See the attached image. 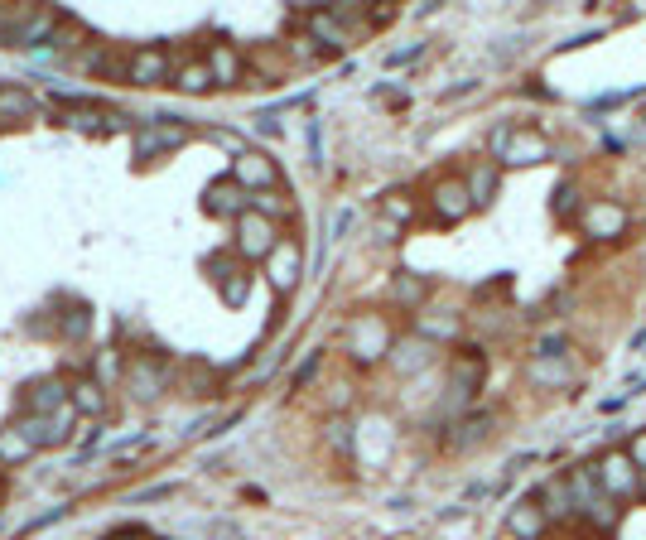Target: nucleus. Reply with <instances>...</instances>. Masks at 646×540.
<instances>
[{
	"instance_id": "5701e85b",
	"label": "nucleus",
	"mask_w": 646,
	"mask_h": 540,
	"mask_svg": "<svg viewBox=\"0 0 646 540\" xmlns=\"http://www.w3.org/2000/svg\"><path fill=\"white\" fill-rule=\"evenodd\" d=\"M507 526H512V536H516V540H540V536H545V526H550V521L540 516L536 502H516L512 516H507Z\"/></svg>"
},
{
	"instance_id": "c85d7f7f",
	"label": "nucleus",
	"mask_w": 646,
	"mask_h": 540,
	"mask_svg": "<svg viewBox=\"0 0 646 540\" xmlns=\"http://www.w3.org/2000/svg\"><path fill=\"white\" fill-rule=\"evenodd\" d=\"M487 430H492V415H487V410H483V415H468V420H463V434H458L454 444H458V449H468V444H483Z\"/></svg>"
},
{
	"instance_id": "f3484780",
	"label": "nucleus",
	"mask_w": 646,
	"mask_h": 540,
	"mask_svg": "<svg viewBox=\"0 0 646 540\" xmlns=\"http://www.w3.org/2000/svg\"><path fill=\"white\" fill-rule=\"evenodd\" d=\"M497 184H502L497 160H478L473 169H468V179H463V189H468V198H473V208H487V203L497 198Z\"/></svg>"
},
{
	"instance_id": "423d86ee",
	"label": "nucleus",
	"mask_w": 646,
	"mask_h": 540,
	"mask_svg": "<svg viewBox=\"0 0 646 540\" xmlns=\"http://www.w3.org/2000/svg\"><path fill=\"white\" fill-rule=\"evenodd\" d=\"M579 227L589 232L593 242H618V237H627V227H632V213L622 208L618 198H593L589 208H584V217H579Z\"/></svg>"
},
{
	"instance_id": "e433bc0d",
	"label": "nucleus",
	"mask_w": 646,
	"mask_h": 540,
	"mask_svg": "<svg viewBox=\"0 0 646 540\" xmlns=\"http://www.w3.org/2000/svg\"><path fill=\"white\" fill-rule=\"evenodd\" d=\"M314 372H319V352H314V357H309V362H304V367L295 372V386H304V381L314 377Z\"/></svg>"
},
{
	"instance_id": "7ed1b4c3",
	"label": "nucleus",
	"mask_w": 646,
	"mask_h": 540,
	"mask_svg": "<svg viewBox=\"0 0 646 540\" xmlns=\"http://www.w3.org/2000/svg\"><path fill=\"white\" fill-rule=\"evenodd\" d=\"M492 155L502 164H540L550 160V140L531 126H497L492 131Z\"/></svg>"
},
{
	"instance_id": "393cba45",
	"label": "nucleus",
	"mask_w": 646,
	"mask_h": 540,
	"mask_svg": "<svg viewBox=\"0 0 646 540\" xmlns=\"http://www.w3.org/2000/svg\"><path fill=\"white\" fill-rule=\"evenodd\" d=\"M63 405H68V391H63V381H34V386H29V410H34V415H54V410H63Z\"/></svg>"
},
{
	"instance_id": "dca6fc26",
	"label": "nucleus",
	"mask_w": 646,
	"mask_h": 540,
	"mask_svg": "<svg viewBox=\"0 0 646 540\" xmlns=\"http://www.w3.org/2000/svg\"><path fill=\"white\" fill-rule=\"evenodd\" d=\"M164 381H169V372H164L155 357H140V362H131V372H126V386H131L135 401H155L164 391Z\"/></svg>"
},
{
	"instance_id": "a878e982",
	"label": "nucleus",
	"mask_w": 646,
	"mask_h": 540,
	"mask_svg": "<svg viewBox=\"0 0 646 540\" xmlns=\"http://www.w3.org/2000/svg\"><path fill=\"white\" fill-rule=\"evenodd\" d=\"M309 34H314V39H323L328 49H348V29L338 25L328 10H314V15H309Z\"/></svg>"
},
{
	"instance_id": "412c9836",
	"label": "nucleus",
	"mask_w": 646,
	"mask_h": 540,
	"mask_svg": "<svg viewBox=\"0 0 646 540\" xmlns=\"http://www.w3.org/2000/svg\"><path fill=\"white\" fill-rule=\"evenodd\" d=\"M68 405H73V415H107V391H102V381L82 377L78 386L68 391Z\"/></svg>"
},
{
	"instance_id": "c756f323",
	"label": "nucleus",
	"mask_w": 646,
	"mask_h": 540,
	"mask_svg": "<svg viewBox=\"0 0 646 540\" xmlns=\"http://www.w3.org/2000/svg\"><path fill=\"white\" fill-rule=\"evenodd\" d=\"M217 285H222V299H227V304H246V295H251V285H246V275H242V270L222 275Z\"/></svg>"
},
{
	"instance_id": "39448f33",
	"label": "nucleus",
	"mask_w": 646,
	"mask_h": 540,
	"mask_svg": "<svg viewBox=\"0 0 646 540\" xmlns=\"http://www.w3.org/2000/svg\"><path fill=\"white\" fill-rule=\"evenodd\" d=\"M348 352H352V362H357V367H372L377 357H386V352H391V328H386V319H381V314H362V319H352Z\"/></svg>"
},
{
	"instance_id": "aec40b11",
	"label": "nucleus",
	"mask_w": 646,
	"mask_h": 540,
	"mask_svg": "<svg viewBox=\"0 0 646 540\" xmlns=\"http://www.w3.org/2000/svg\"><path fill=\"white\" fill-rule=\"evenodd\" d=\"M39 111V97L20 87V82H10V87H0V121H29Z\"/></svg>"
},
{
	"instance_id": "f8f14e48",
	"label": "nucleus",
	"mask_w": 646,
	"mask_h": 540,
	"mask_svg": "<svg viewBox=\"0 0 646 540\" xmlns=\"http://www.w3.org/2000/svg\"><path fill=\"white\" fill-rule=\"evenodd\" d=\"M275 179H280V174H275V164H270L261 150H242L237 164H232V184H242L246 193H270Z\"/></svg>"
},
{
	"instance_id": "b1692460",
	"label": "nucleus",
	"mask_w": 646,
	"mask_h": 540,
	"mask_svg": "<svg viewBox=\"0 0 646 540\" xmlns=\"http://www.w3.org/2000/svg\"><path fill=\"white\" fill-rule=\"evenodd\" d=\"M203 63H208L213 82H222V87H232V82L242 78V58H237V49H232V44H213Z\"/></svg>"
},
{
	"instance_id": "20e7f679",
	"label": "nucleus",
	"mask_w": 646,
	"mask_h": 540,
	"mask_svg": "<svg viewBox=\"0 0 646 540\" xmlns=\"http://www.w3.org/2000/svg\"><path fill=\"white\" fill-rule=\"evenodd\" d=\"M593 478H598V487H603L613 502H632V497H642V473L632 468V459H627L622 449H608L603 459L593 463Z\"/></svg>"
},
{
	"instance_id": "bb28decb",
	"label": "nucleus",
	"mask_w": 646,
	"mask_h": 540,
	"mask_svg": "<svg viewBox=\"0 0 646 540\" xmlns=\"http://www.w3.org/2000/svg\"><path fill=\"white\" fill-rule=\"evenodd\" d=\"M25 459H34V444H29L15 425H10V430H0V463L10 468V463H25Z\"/></svg>"
},
{
	"instance_id": "2f4dec72",
	"label": "nucleus",
	"mask_w": 646,
	"mask_h": 540,
	"mask_svg": "<svg viewBox=\"0 0 646 540\" xmlns=\"http://www.w3.org/2000/svg\"><path fill=\"white\" fill-rule=\"evenodd\" d=\"M410 213H415V208H410V198H405V193H391V198H386V222H410Z\"/></svg>"
},
{
	"instance_id": "2eb2a0df",
	"label": "nucleus",
	"mask_w": 646,
	"mask_h": 540,
	"mask_svg": "<svg viewBox=\"0 0 646 540\" xmlns=\"http://www.w3.org/2000/svg\"><path fill=\"white\" fill-rule=\"evenodd\" d=\"M458 333H463V314L454 309H439V314H415V338H425V343H454Z\"/></svg>"
},
{
	"instance_id": "ddd939ff",
	"label": "nucleus",
	"mask_w": 646,
	"mask_h": 540,
	"mask_svg": "<svg viewBox=\"0 0 646 540\" xmlns=\"http://www.w3.org/2000/svg\"><path fill=\"white\" fill-rule=\"evenodd\" d=\"M126 82H135V87H160V82H169V54L164 49H135L131 63H126Z\"/></svg>"
},
{
	"instance_id": "7c9ffc66",
	"label": "nucleus",
	"mask_w": 646,
	"mask_h": 540,
	"mask_svg": "<svg viewBox=\"0 0 646 540\" xmlns=\"http://www.w3.org/2000/svg\"><path fill=\"white\" fill-rule=\"evenodd\" d=\"M328 444H333L338 454H348L352 449V425L348 420H328Z\"/></svg>"
},
{
	"instance_id": "6ab92c4d",
	"label": "nucleus",
	"mask_w": 646,
	"mask_h": 540,
	"mask_svg": "<svg viewBox=\"0 0 646 540\" xmlns=\"http://www.w3.org/2000/svg\"><path fill=\"white\" fill-rule=\"evenodd\" d=\"M540 516L545 521H574V497H569L565 478H550L540 487Z\"/></svg>"
},
{
	"instance_id": "c9c22d12",
	"label": "nucleus",
	"mask_w": 646,
	"mask_h": 540,
	"mask_svg": "<svg viewBox=\"0 0 646 540\" xmlns=\"http://www.w3.org/2000/svg\"><path fill=\"white\" fill-rule=\"evenodd\" d=\"M425 54V44H410V49H396V54H386V68H401V63H410V58Z\"/></svg>"
},
{
	"instance_id": "6e6552de",
	"label": "nucleus",
	"mask_w": 646,
	"mask_h": 540,
	"mask_svg": "<svg viewBox=\"0 0 646 540\" xmlns=\"http://www.w3.org/2000/svg\"><path fill=\"white\" fill-rule=\"evenodd\" d=\"M189 140V126H179L174 116L169 121H155V126H140L135 131V160H160L169 150H179Z\"/></svg>"
},
{
	"instance_id": "0eeeda50",
	"label": "nucleus",
	"mask_w": 646,
	"mask_h": 540,
	"mask_svg": "<svg viewBox=\"0 0 646 540\" xmlns=\"http://www.w3.org/2000/svg\"><path fill=\"white\" fill-rule=\"evenodd\" d=\"M275 242H280V232H275L270 217L251 213V208L237 217V256L242 261H266L270 251H275Z\"/></svg>"
},
{
	"instance_id": "473e14b6",
	"label": "nucleus",
	"mask_w": 646,
	"mask_h": 540,
	"mask_svg": "<svg viewBox=\"0 0 646 540\" xmlns=\"http://www.w3.org/2000/svg\"><path fill=\"white\" fill-rule=\"evenodd\" d=\"M574 203H579V189H574V184H560L550 208H555V217H569V213H574Z\"/></svg>"
},
{
	"instance_id": "f03ea898",
	"label": "nucleus",
	"mask_w": 646,
	"mask_h": 540,
	"mask_svg": "<svg viewBox=\"0 0 646 540\" xmlns=\"http://www.w3.org/2000/svg\"><path fill=\"white\" fill-rule=\"evenodd\" d=\"M483 386V352L478 348H463L454 362V372H449V391H444V405H439V425H449L454 415H463L468 405H473V391Z\"/></svg>"
},
{
	"instance_id": "4be33fe9",
	"label": "nucleus",
	"mask_w": 646,
	"mask_h": 540,
	"mask_svg": "<svg viewBox=\"0 0 646 540\" xmlns=\"http://www.w3.org/2000/svg\"><path fill=\"white\" fill-rule=\"evenodd\" d=\"M391 299H396L401 309H425V299H430V280H425V275H410V270H401V275L391 280Z\"/></svg>"
},
{
	"instance_id": "9d476101",
	"label": "nucleus",
	"mask_w": 646,
	"mask_h": 540,
	"mask_svg": "<svg viewBox=\"0 0 646 540\" xmlns=\"http://www.w3.org/2000/svg\"><path fill=\"white\" fill-rule=\"evenodd\" d=\"M299 275H304V251H299V242H275V251L266 256V280L280 295H290L299 285Z\"/></svg>"
},
{
	"instance_id": "f704fd0d",
	"label": "nucleus",
	"mask_w": 646,
	"mask_h": 540,
	"mask_svg": "<svg viewBox=\"0 0 646 540\" xmlns=\"http://www.w3.org/2000/svg\"><path fill=\"white\" fill-rule=\"evenodd\" d=\"M622 454L632 459V468H637V473H646V430H637V434H632V444H627Z\"/></svg>"
},
{
	"instance_id": "f257e3e1",
	"label": "nucleus",
	"mask_w": 646,
	"mask_h": 540,
	"mask_svg": "<svg viewBox=\"0 0 646 540\" xmlns=\"http://www.w3.org/2000/svg\"><path fill=\"white\" fill-rule=\"evenodd\" d=\"M569 483V497H574V516H584L598 536H613L622 521V507L598 487V478H593V468H574L565 478Z\"/></svg>"
},
{
	"instance_id": "cd10ccee",
	"label": "nucleus",
	"mask_w": 646,
	"mask_h": 540,
	"mask_svg": "<svg viewBox=\"0 0 646 540\" xmlns=\"http://www.w3.org/2000/svg\"><path fill=\"white\" fill-rule=\"evenodd\" d=\"M174 82H179V92H208V87H213V73H208L203 58H193V63H184V68L174 73Z\"/></svg>"
},
{
	"instance_id": "1a4fd4ad",
	"label": "nucleus",
	"mask_w": 646,
	"mask_h": 540,
	"mask_svg": "<svg viewBox=\"0 0 646 540\" xmlns=\"http://www.w3.org/2000/svg\"><path fill=\"white\" fill-rule=\"evenodd\" d=\"M430 208H434V217L444 222V227H458L463 217L473 213V198H468V189H463V179H439L430 189Z\"/></svg>"
},
{
	"instance_id": "72a5a7b5",
	"label": "nucleus",
	"mask_w": 646,
	"mask_h": 540,
	"mask_svg": "<svg viewBox=\"0 0 646 540\" xmlns=\"http://www.w3.org/2000/svg\"><path fill=\"white\" fill-rule=\"evenodd\" d=\"M565 348H569L565 333H545V338L536 343V357H565Z\"/></svg>"
},
{
	"instance_id": "9b49d317",
	"label": "nucleus",
	"mask_w": 646,
	"mask_h": 540,
	"mask_svg": "<svg viewBox=\"0 0 646 540\" xmlns=\"http://www.w3.org/2000/svg\"><path fill=\"white\" fill-rule=\"evenodd\" d=\"M246 208H251V193H246L242 184H232V174H227V179H213V184L203 189V213L208 217H232V222H237Z\"/></svg>"
},
{
	"instance_id": "4c0bfd02",
	"label": "nucleus",
	"mask_w": 646,
	"mask_h": 540,
	"mask_svg": "<svg viewBox=\"0 0 646 540\" xmlns=\"http://www.w3.org/2000/svg\"><path fill=\"white\" fill-rule=\"evenodd\" d=\"M632 145H646V111L637 116V131H632Z\"/></svg>"
},
{
	"instance_id": "a211bd4d",
	"label": "nucleus",
	"mask_w": 646,
	"mask_h": 540,
	"mask_svg": "<svg viewBox=\"0 0 646 540\" xmlns=\"http://www.w3.org/2000/svg\"><path fill=\"white\" fill-rule=\"evenodd\" d=\"M526 377L536 381V386H555V391H565V386L579 381V372H574V362H569V357H536Z\"/></svg>"
},
{
	"instance_id": "4468645a",
	"label": "nucleus",
	"mask_w": 646,
	"mask_h": 540,
	"mask_svg": "<svg viewBox=\"0 0 646 540\" xmlns=\"http://www.w3.org/2000/svg\"><path fill=\"white\" fill-rule=\"evenodd\" d=\"M386 357L396 362L401 377H415V372H425L434 362V343H425V338H391V352H386Z\"/></svg>"
}]
</instances>
